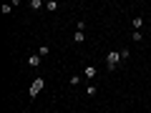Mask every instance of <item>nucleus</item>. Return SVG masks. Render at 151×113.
Segmentation results:
<instances>
[{
  "mask_svg": "<svg viewBox=\"0 0 151 113\" xmlns=\"http://www.w3.org/2000/svg\"><path fill=\"white\" fill-rule=\"evenodd\" d=\"M119 60H124V58H121V50H108V55H106V68H108V70H116V68H119Z\"/></svg>",
  "mask_w": 151,
  "mask_h": 113,
  "instance_id": "nucleus-1",
  "label": "nucleus"
},
{
  "mask_svg": "<svg viewBox=\"0 0 151 113\" xmlns=\"http://www.w3.org/2000/svg\"><path fill=\"white\" fill-rule=\"evenodd\" d=\"M45 10H48V13H55V10H58V3H55V0H48V3H45Z\"/></svg>",
  "mask_w": 151,
  "mask_h": 113,
  "instance_id": "nucleus-9",
  "label": "nucleus"
},
{
  "mask_svg": "<svg viewBox=\"0 0 151 113\" xmlns=\"http://www.w3.org/2000/svg\"><path fill=\"white\" fill-rule=\"evenodd\" d=\"M0 13H3V15H10V13H13V5H3V8H0Z\"/></svg>",
  "mask_w": 151,
  "mask_h": 113,
  "instance_id": "nucleus-13",
  "label": "nucleus"
},
{
  "mask_svg": "<svg viewBox=\"0 0 151 113\" xmlns=\"http://www.w3.org/2000/svg\"><path fill=\"white\" fill-rule=\"evenodd\" d=\"M48 53H50V48H48V45H40V48H38V55H40V58H45Z\"/></svg>",
  "mask_w": 151,
  "mask_h": 113,
  "instance_id": "nucleus-11",
  "label": "nucleus"
},
{
  "mask_svg": "<svg viewBox=\"0 0 151 113\" xmlns=\"http://www.w3.org/2000/svg\"><path fill=\"white\" fill-rule=\"evenodd\" d=\"M96 93H98V86H96V83H88V86H86V96H88V98H93Z\"/></svg>",
  "mask_w": 151,
  "mask_h": 113,
  "instance_id": "nucleus-4",
  "label": "nucleus"
},
{
  "mask_svg": "<svg viewBox=\"0 0 151 113\" xmlns=\"http://www.w3.org/2000/svg\"><path fill=\"white\" fill-rule=\"evenodd\" d=\"M28 8H30V10H40V8H43V0H30Z\"/></svg>",
  "mask_w": 151,
  "mask_h": 113,
  "instance_id": "nucleus-7",
  "label": "nucleus"
},
{
  "mask_svg": "<svg viewBox=\"0 0 151 113\" xmlns=\"http://www.w3.org/2000/svg\"><path fill=\"white\" fill-rule=\"evenodd\" d=\"M131 28H134V30H141V28H144V18H141V15H134V20H131Z\"/></svg>",
  "mask_w": 151,
  "mask_h": 113,
  "instance_id": "nucleus-3",
  "label": "nucleus"
},
{
  "mask_svg": "<svg viewBox=\"0 0 151 113\" xmlns=\"http://www.w3.org/2000/svg\"><path fill=\"white\" fill-rule=\"evenodd\" d=\"M131 40H134V43H141V40H144V35H141V30H134V33H131Z\"/></svg>",
  "mask_w": 151,
  "mask_h": 113,
  "instance_id": "nucleus-10",
  "label": "nucleus"
},
{
  "mask_svg": "<svg viewBox=\"0 0 151 113\" xmlns=\"http://www.w3.org/2000/svg\"><path fill=\"white\" fill-rule=\"evenodd\" d=\"M86 40V33L83 30H76V35H73V43H83Z\"/></svg>",
  "mask_w": 151,
  "mask_h": 113,
  "instance_id": "nucleus-8",
  "label": "nucleus"
},
{
  "mask_svg": "<svg viewBox=\"0 0 151 113\" xmlns=\"http://www.w3.org/2000/svg\"><path fill=\"white\" fill-rule=\"evenodd\" d=\"M96 75H98V70L93 68V65H88V68H86V78H88V81H93Z\"/></svg>",
  "mask_w": 151,
  "mask_h": 113,
  "instance_id": "nucleus-6",
  "label": "nucleus"
},
{
  "mask_svg": "<svg viewBox=\"0 0 151 113\" xmlns=\"http://www.w3.org/2000/svg\"><path fill=\"white\" fill-rule=\"evenodd\" d=\"M81 81H83V78H81L78 73H76V75H70V86H81Z\"/></svg>",
  "mask_w": 151,
  "mask_h": 113,
  "instance_id": "nucleus-12",
  "label": "nucleus"
},
{
  "mask_svg": "<svg viewBox=\"0 0 151 113\" xmlns=\"http://www.w3.org/2000/svg\"><path fill=\"white\" fill-rule=\"evenodd\" d=\"M28 65H30V68H38V65H40V55H30V58H28Z\"/></svg>",
  "mask_w": 151,
  "mask_h": 113,
  "instance_id": "nucleus-5",
  "label": "nucleus"
},
{
  "mask_svg": "<svg viewBox=\"0 0 151 113\" xmlns=\"http://www.w3.org/2000/svg\"><path fill=\"white\" fill-rule=\"evenodd\" d=\"M43 86H45V78H35V81L30 83V91H28V93H30V98H35L38 93L43 91Z\"/></svg>",
  "mask_w": 151,
  "mask_h": 113,
  "instance_id": "nucleus-2",
  "label": "nucleus"
}]
</instances>
